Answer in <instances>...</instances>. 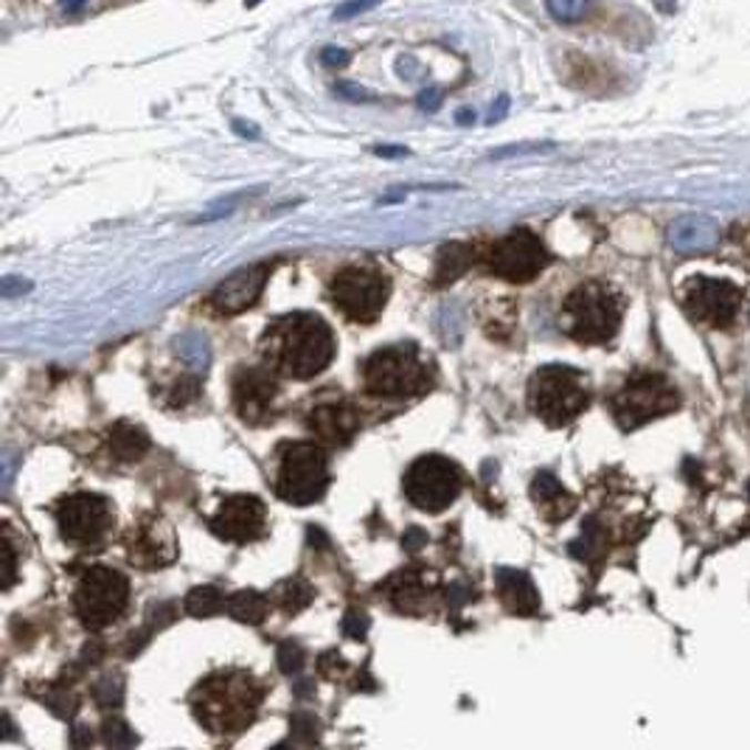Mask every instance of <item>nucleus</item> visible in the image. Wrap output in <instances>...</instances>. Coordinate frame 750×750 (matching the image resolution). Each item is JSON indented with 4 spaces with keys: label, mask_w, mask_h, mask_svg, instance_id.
I'll return each mask as SVG.
<instances>
[{
    "label": "nucleus",
    "mask_w": 750,
    "mask_h": 750,
    "mask_svg": "<svg viewBox=\"0 0 750 750\" xmlns=\"http://www.w3.org/2000/svg\"><path fill=\"white\" fill-rule=\"evenodd\" d=\"M264 355L284 377L310 379L324 372L335 357V335L318 315L293 313L267 330Z\"/></svg>",
    "instance_id": "nucleus-1"
},
{
    "label": "nucleus",
    "mask_w": 750,
    "mask_h": 750,
    "mask_svg": "<svg viewBox=\"0 0 750 750\" xmlns=\"http://www.w3.org/2000/svg\"><path fill=\"white\" fill-rule=\"evenodd\" d=\"M262 697L264 686L251 672L229 669L211 675L194 689L192 709L209 731H245L256 717Z\"/></svg>",
    "instance_id": "nucleus-2"
},
{
    "label": "nucleus",
    "mask_w": 750,
    "mask_h": 750,
    "mask_svg": "<svg viewBox=\"0 0 750 750\" xmlns=\"http://www.w3.org/2000/svg\"><path fill=\"white\" fill-rule=\"evenodd\" d=\"M625 301L612 287L601 282H588L577 287L562 304V330L585 346L612 341L619 332Z\"/></svg>",
    "instance_id": "nucleus-3"
},
{
    "label": "nucleus",
    "mask_w": 750,
    "mask_h": 750,
    "mask_svg": "<svg viewBox=\"0 0 750 750\" xmlns=\"http://www.w3.org/2000/svg\"><path fill=\"white\" fill-rule=\"evenodd\" d=\"M363 385L372 396L383 399H408L425 394L433 385V372L422 361L414 343L379 348L363 363Z\"/></svg>",
    "instance_id": "nucleus-4"
},
{
    "label": "nucleus",
    "mask_w": 750,
    "mask_h": 750,
    "mask_svg": "<svg viewBox=\"0 0 750 750\" xmlns=\"http://www.w3.org/2000/svg\"><path fill=\"white\" fill-rule=\"evenodd\" d=\"M528 403L548 427H562L590 405V383L574 366H543L528 383Z\"/></svg>",
    "instance_id": "nucleus-5"
},
{
    "label": "nucleus",
    "mask_w": 750,
    "mask_h": 750,
    "mask_svg": "<svg viewBox=\"0 0 750 750\" xmlns=\"http://www.w3.org/2000/svg\"><path fill=\"white\" fill-rule=\"evenodd\" d=\"M278 498L293 506H310L324 498L330 487V462L315 442H293L278 450Z\"/></svg>",
    "instance_id": "nucleus-6"
},
{
    "label": "nucleus",
    "mask_w": 750,
    "mask_h": 750,
    "mask_svg": "<svg viewBox=\"0 0 750 750\" xmlns=\"http://www.w3.org/2000/svg\"><path fill=\"white\" fill-rule=\"evenodd\" d=\"M126 605H130V579L121 570L97 565L79 577L73 607H77L79 621L88 630H104L113 621H119Z\"/></svg>",
    "instance_id": "nucleus-7"
},
{
    "label": "nucleus",
    "mask_w": 750,
    "mask_h": 750,
    "mask_svg": "<svg viewBox=\"0 0 750 750\" xmlns=\"http://www.w3.org/2000/svg\"><path fill=\"white\" fill-rule=\"evenodd\" d=\"M332 304L355 324H374L385 310L391 295V282L372 264H348L332 278Z\"/></svg>",
    "instance_id": "nucleus-8"
},
{
    "label": "nucleus",
    "mask_w": 750,
    "mask_h": 750,
    "mask_svg": "<svg viewBox=\"0 0 750 750\" xmlns=\"http://www.w3.org/2000/svg\"><path fill=\"white\" fill-rule=\"evenodd\" d=\"M680 405V394L667 377L660 374H636L627 385L616 391L610 399L612 419L621 430H636L658 416L672 414Z\"/></svg>",
    "instance_id": "nucleus-9"
},
{
    "label": "nucleus",
    "mask_w": 750,
    "mask_h": 750,
    "mask_svg": "<svg viewBox=\"0 0 750 750\" xmlns=\"http://www.w3.org/2000/svg\"><path fill=\"white\" fill-rule=\"evenodd\" d=\"M464 475L458 464L445 456H422L405 473V495L422 511L438 515L458 498Z\"/></svg>",
    "instance_id": "nucleus-10"
},
{
    "label": "nucleus",
    "mask_w": 750,
    "mask_h": 750,
    "mask_svg": "<svg viewBox=\"0 0 750 750\" xmlns=\"http://www.w3.org/2000/svg\"><path fill=\"white\" fill-rule=\"evenodd\" d=\"M487 262L495 276L506 278V282L526 284L546 271L551 256H548L540 236H535L526 229H517L506 234L500 242H495Z\"/></svg>",
    "instance_id": "nucleus-11"
},
{
    "label": "nucleus",
    "mask_w": 750,
    "mask_h": 750,
    "mask_svg": "<svg viewBox=\"0 0 750 750\" xmlns=\"http://www.w3.org/2000/svg\"><path fill=\"white\" fill-rule=\"evenodd\" d=\"M57 523H60V531L68 543L97 546L113 526V509H110V500L102 498V495L79 493L60 500Z\"/></svg>",
    "instance_id": "nucleus-12"
},
{
    "label": "nucleus",
    "mask_w": 750,
    "mask_h": 750,
    "mask_svg": "<svg viewBox=\"0 0 750 750\" xmlns=\"http://www.w3.org/2000/svg\"><path fill=\"white\" fill-rule=\"evenodd\" d=\"M683 306L697 324L722 330L737 318L739 306H742V293H739L737 284L726 282V278L695 276L683 290Z\"/></svg>",
    "instance_id": "nucleus-13"
},
{
    "label": "nucleus",
    "mask_w": 750,
    "mask_h": 750,
    "mask_svg": "<svg viewBox=\"0 0 750 750\" xmlns=\"http://www.w3.org/2000/svg\"><path fill=\"white\" fill-rule=\"evenodd\" d=\"M209 526L220 540L245 546V543L264 537V528H267V509H264L262 500L253 498V495H234V498H225L223 504H220V509L211 517Z\"/></svg>",
    "instance_id": "nucleus-14"
},
{
    "label": "nucleus",
    "mask_w": 750,
    "mask_h": 750,
    "mask_svg": "<svg viewBox=\"0 0 750 750\" xmlns=\"http://www.w3.org/2000/svg\"><path fill=\"white\" fill-rule=\"evenodd\" d=\"M126 557H130L132 565H139L144 570L163 568V565H169L178 557L174 531L161 517H144L126 535Z\"/></svg>",
    "instance_id": "nucleus-15"
},
{
    "label": "nucleus",
    "mask_w": 750,
    "mask_h": 750,
    "mask_svg": "<svg viewBox=\"0 0 750 750\" xmlns=\"http://www.w3.org/2000/svg\"><path fill=\"white\" fill-rule=\"evenodd\" d=\"M278 383L264 368H242L234 377V408L247 425H262L271 419L273 399H276Z\"/></svg>",
    "instance_id": "nucleus-16"
},
{
    "label": "nucleus",
    "mask_w": 750,
    "mask_h": 750,
    "mask_svg": "<svg viewBox=\"0 0 750 750\" xmlns=\"http://www.w3.org/2000/svg\"><path fill=\"white\" fill-rule=\"evenodd\" d=\"M271 271H273V264L262 262V264H253V267H245V271L234 273V276L225 278V282L209 295V306L216 315L245 313L247 306H253L259 301L264 284H267V278H271Z\"/></svg>",
    "instance_id": "nucleus-17"
},
{
    "label": "nucleus",
    "mask_w": 750,
    "mask_h": 750,
    "mask_svg": "<svg viewBox=\"0 0 750 750\" xmlns=\"http://www.w3.org/2000/svg\"><path fill=\"white\" fill-rule=\"evenodd\" d=\"M310 430L326 442V445H348L355 438L357 427H361V414L346 399H332V403H321L318 408L310 411Z\"/></svg>",
    "instance_id": "nucleus-18"
},
{
    "label": "nucleus",
    "mask_w": 750,
    "mask_h": 750,
    "mask_svg": "<svg viewBox=\"0 0 750 750\" xmlns=\"http://www.w3.org/2000/svg\"><path fill=\"white\" fill-rule=\"evenodd\" d=\"M495 588H498L500 601L511 616L531 619L540 612V594L526 570L520 568H498L495 570Z\"/></svg>",
    "instance_id": "nucleus-19"
},
{
    "label": "nucleus",
    "mask_w": 750,
    "mask_h": 750,
    "mask_svg": "<svg viewBox=\"0 0 750 750\" xmlns=\"http://www.w3.org/2000/svg\"><path fill=\"white\" fill-rule=\"evenodd\" d=\"M669 240L678 253H709L720 242V229L711 223L709 216H683L680 223L672 225Z\"/></svg>",
    "instance_id": "nucleus-20"
},
{
    "label": "nucleus",
    "mask_w": 750,
    "mask_h": 750,
    "mask_svg": "<svg viewBox=\"0 0 750 750\" xmlns=\"http://www.w3.org/2000/svg\"><path fill=\"white\" fill-rule=\"evenodd\" d=\"M531 498H535L537 511H540L548 523L565 520V517H570L574 515V509H577L574 495H568V489H565L551 473L535 475V484H531Z\"/></svg>",
    "instance_id": "nucleus-21"
},
{
    "label": "nucleus",
    "mask_w": 750,
    "mask_h": 750,
    "mask_svg": "<svg viewBox=\"0 0 750 750\" xmlns=\"http://www.w3.org/2000/svg\"><path fill=\"white\" fill-rule=\"evenodd\" d=\"M385 590H388L385 596L391 599V605L399 612H419L427 601V579L422 568L399 570L396 577L388 579Z\"/></svg>",
    "instance_id": "nucleus-22"
},
{
    "label": "nucleus",
    "mask_w": 750,
    "mask_h": 750,
    "mask_svg": "<svg viewBox=\"0 0 750 750\" xmlns=\"http://www.w3.org/2000/svg\"><path fill=\"white\" fill-rule=\"evenodd\" d=\"M469 262H473V247L462 245V242H450L438 251L436 271H433V287H447L456 282L462 273H467Z\"/></svg>",
    "instance_id": "nucleus-23"
},
{
    "label": "nucleus",
    "mask_w": 750,
    "mask_h": 750,
    "mask_svg": "<svg viewBox=\"0 0 750 750\" xmlns=\"http://www.w3.org/2000/svg\"><path fill=\"white\" fill-rule=\"evenodd\" d=\"M110 447L119 462H135L150 450V436L130 422H119L110 427Z\"/></svg>",
    "instance_id": "nucleus-24"
},
{
    "label": "nucleus",
    "mask_w": 750,
    "mask_h": 750,
    "mask_svg": "<svg viewBox=\"0 0 750 750\" xmlns=\"http://www.w3.org/2000/svg\"><path fill=\"white\" fill-rule=\"evenodd\" d=\"M225 612L234 616L242 625H262L271 612V599L259 590H240V594L229 596L225 601Z\"/></svg>",
    "instance_id": "nucleus-25"
},
{
    "label": "nucleus",
    "mask_w": 750,
    "mask_h": 750,
    "mask_svg": "<svg viewBox=\"0 0 750 750\" xmlns=\"http://www.w3.org/2000/svg\"><path fill=\"white\" fill-rule=\"evenodd\" d=\"M225 601L229 596L223 594L214 585H205V588H194L192 594L186 596L183 601V610L192 616V619H209V616H216V612H225Z\"/></svg>",
    "instance_id": "nucleus-26"
},
{
    "label": "nucleus",
    "mask_w": 750,
    "mask_h": 750,
    "mask_svg": "<svg viewBox=\"0 0 750 750\" xmlns=\"http://www.w3.org/2000/svg\"><path fill=\"white\" fill-rule=\"evenodd\" d=\"M313 599H315L313 585L304 582L301 577L284 579V582L276 588L278 607H282L284 612H290V616H295V612H301L304 607H310V601Z\"/></svg>",
    "instance_id": "nucleus-27"
},
{
    "label": "nucleus",
    "mask_w": 750,
    "mask_h": 750,
    "mask_svg": "<svg viewBox=\"0 0 750 750\" xmlns=\"http://www.w3.org/2000/svg\"><path fill=\"white\" fill-rule=\"evenodd\" d=\"M605 543H607V537H605V531H601L599 523L588 520L582 528V537L570 546V554H574V557H582V559H594L605 551Z\"/></svg>",
    "instance_id": "nucleus-28"
},
{
    "label": "nucleus",
    "mask_w": 750,
    "mask_h": 750,
    "mask_svg": "<svg viewBox=\"0 0 750 750\" xmlns=\"http://www.w3.org/2000/svg\"><path fill=\"white\" fill-rule=\"evenodd\" d=\"M178 352H181L183 361L194 368V372H205L209 366V343L200 335H186L178 341Z\"/></svg>",
    "instance_id": "nucleus-29"
},
{
    "label": "nucleus",
    "mask_w": 750,
    "mask_h": 750,
    "mask_svg": "<svg viewBox=\"0 0 750 750\" xmlns=\"http://www.w3.org/2000/svg\"><path fill=\"white\" fill-rule=\"evenodd\" d=\"M200 377L197 374H186V377H181L178 383L172 385V391H169V399H166V408H186V405H192L194 399L200 396Z\"/></svg>",
    "instance_id": "nucleus-30"
},
{
    "label": "nucleus",
    "mask_w": 750,
    "mask_h": 750,
    "mask_svg": "<svg viewBox=\"0 0 750 750\" xmlns=\"http://www.w3.org/2000/svg\"><path fill=\"white\" fill-rule=\"evenodd\" d=\"M548 12H551L554 20L559 23H577L588 14L590 0H546Z\"/></svg>",
    "instance_id": "nucleus-31"
},
{
    "label": "nucleus",
    "mask_w": 750,
    "mask_h": 750,
    "mask_svg": "<svg viewBox=\"0 0 750 750\" xmlns=\"http://www.w3.org/2000/svg\"><path fill=\"white\" fill-rule=\"evenodd\" d=\"M93 700L102 706V709H115L124 700V683H121L119 675H108V678L99 680L93 686Z\"/></svg>",
    "instance_id": "nucleus-32"
},
{
    "label": "nucleus",
    "mask_w": 750,
    "mask_h": 750,
    "mask_svg": "<svg viewBox=\"0 0 750 750\" xmlns=\"http://www.w3.org/2000/svg\"><path fill=\"white\" fill-rule=\"evenodd\" d=\"M290 742L293 744H313L318 742V720L306 711L293 714V733H290Z\"/></svg>",
    "instance_id": "nucleus-33"
},
{
    "label": "nucleus",
    "mask_w": 750,
    "mask_h": 750,
    "mask_svg": "<svg viewBox=\"0 0 750 750\" xmlns=\"http://www.w3.org/2000/svg\"><path fill=\"white\" fill-rule=\"evenodd\" d=\"M276 660L284 675H298L304 669V647L295 641H282L278 643Z\"/></svg>",
    "instance_id": "nucleus-34"
},
{
    "label": "nucleus",
    "mask_w": 750,
    "mask_h": 750,
    "mask_svg": "<svg viewBox=\"0 0 750 750\" xmlns=\"http://www.w3.org/2000/svg\"><path fill=\"white\" fill-rule=\"evenodd\" d=\"M104 733V742L110 744V748H130V744L139 742V737H135V731H132L126 722L121 720H108L102 728Z\"/></svg>",
    "instance_id": "nucleus-35"
},
{
    "label": "nucleus",
    "mask_w": 750,
    "mask_h": 750,
    "mask_svg": "<svg viewBox=\"0 0 750 750\" xmlns=\"http://www.w3.org/2000/svg\"><path fill=\"white\" fill-rule=\"evenodd\" d=\"M368 627H372V621H368V616L363 610H348L346 616H343V636L352 638V641H363L368 632Z\"/></svg>",
    "instance_id": "nucleus-36"
},
{
    "label": "nucleus",
    "mask_w": 750,
    "mask_h": 750,
    "mask_svg": "<svg viewBox=\"0 0 750 750\" xmlns=\"http://www.w3.org/2000/svg\"><path fill=\"white\" fill-rule=\"evenodd\" d=\"M473 599H475V590L467 588V585H462V582L450 585V590H447V601H450L453 612H458L464 605H467V601H473Z\"/></svg>",
    "instance_id": "nucleus-37"
},
{
    "label": "nucleus",
    "mask_w": 750,
    "mask_h": 750,
    "mask_svg": "<svg viewBox=\"0 0 750 750\" xmlns=\"http://www.w3.org/2000/svg\"><path fill=\"white\" fill-rule=\"evenodd\" d=\"M377 7V0H348V3H343V7L335 9V20H346V18H355V14L366 12V9Z\"/></svg>",
    "instance_id": "nucleus-38"
},
{
    "label": "nucleus",
    "mask_w": 750,
    "mask_h": 750,
    "mask_svg": "<svg viewBox=\"0 0 750 750\" xmlns=\"http://www.w3.org/2000/svg\"><path fill=\"white\" fill-rule=\"evenodd\" d=\"M3 557H7V579H3V590H9L14 585V570H18V559H14V546L12 535L7 528V543H3Z\"/></svg>",
    "instance_id": "nucleus-39"
},
{
    "label": "nucleus",
    "mask_w": 750,
    "mask_h": 750,
    "mask_svg": "<svg viewBox=\"0 0 750 750\" xmlns=\"http://www.w3.org/2000/svg\"><path fill=\"white\" fill-rule=\"evenodd\" d=\"M29 290H31L29 282H23V278H14V276L3 278V284H0V293H3V298H14V295H23V293H29Z\"/></svg>",
    "instance_id": "nucleus-40"
},
{
    "label": "nucleus",
    "mask_w": 750,
    "mask_h": 750,
    "mask_svg": "<svg viewBox=\"0 0 750 750\" xmlns=\"http://www.w3.org/2000/svg\"><path fill=\"white\" fill-rule=\"evenodd\" d=\"M321 62H324L326 68H343L348 62V51L330 45V49L321 51Z\"/></svg>",
    "instance_id": "nucleus-41"
},
{
    "label": "nucleus",
    "mask_w": 750,
    "mask_h": 750,
    "mask_svg": "<svg viewBox=\"0 0 750 750\" xmlns=\"http://www.w3.org/2000/svg\"><path fill=\"white\" fill-rule=\"evenodd\" d=\"M403 546L408 548L411 554L419 551L422 546H427V535H425V531H422L419 526H411L408 531H405V537H403Z\"/></svg>",
    "instance_id": "nucleus-42"
},
{
    "label": "nucleus",
    "mask_w": 750,
    "mask_h": 750,
    "mask_svg": "<svg viewBox=\"0 0 750 750\" xmlns=\"http://www.w3.org/2000/svg\"><path fill=\"white\" fill-rule=\"evenodd\" d=\"M337 93L348 102H372V93H366L363 88H355V84H337Z\"/></svg>",
    "instance_id": "nucleus-43"
},
{
    "label": "nucleus",
    "mask_w": 750,
    "mask_h": 750,
    "mask_svg": "<svg viewBox=\"0 0 750 750\" xmlns=\"http://www.w3.org/2000/svg\"><path fill=\"white\" fill-rule=\"evenodd\" d=\"M419 108L427 110V113H433V110L442 108V91L438 88H427V91L419 93Z\"/></svg>",
    "instance_id": "nucleus-44"
},
{
    "label": "nucleus",
    "mask_w": 750,
    "mask_h": 750,
    "mask_svg": "<svg viewBox=\"0 0 750 750\" xmlns=\"http://www.w3.org/2000/svg\"><path fill=\"white\" fill-rule=\"evenodd\" d=\"M377 155H383V158H405L408 155V150H405V146H377Z\"/></svg>",
    "instance_id": "nucleus-45"
},
{
    "label": "nucleus",
    "mask_w": 750,
    "mask_h": 750,
    "mask_svg": "<svg viewBox=\"0 0 750 750\" xmlns=\"http://www.w3.org/2000/svg\"><path fill=\"white\" fill-rule=\"evenodd\" d=\"M234 130L240 132L242 139H259V130L253 124H245V121H234Z\"/></svg>",
    "instance_id": "nucleus-46"
},
{
    "label": "nucleus",
    "mask_w": 750,
    "mask_h": 750,
    "mask_svg": "<svg viewBox=\"0 0 750 750\" xmlns=\"http://www.w3.org/2000/svg\"><path fill=\"white\" fill-rule=\"evenodd\" d=\"M506 108H509V99L500 97V99H498V108H493V119H489V121H500V119H504Z\"/></svg>",
    "instance_id": "nucleus-47"
},
{
    "label": "nucleus",
    "mask_w": 750,
    "mask_h": 750,
    "mask_svg": "<svg viewBox=\"0 0 750 750\" xmlns=\"http://www.w3.org/2000/svg\"><path fill=\"white\" fill-rule=\"evenodd\" d=\"M456 121H458V124H462V126L473 124V121H475V113H473V110H458Z\"/></svg>",
    "instance_id": "nucleus-48"
},
{
    "label": "nucleus",
    "mask_w": 750,
    "mask_h": 750,
    "mask_svg": "<svg viewBox=\"0 0 750 750\" xmlns=\"http://www.w3.org/2000/svg\"><path fill=\"white\" fill-rule=\"evenodd\" d=\"M84 7V0H62V9H65L68 14H73V12H79V9Z\"/></svg>",
    "instance_id": "nucleus-49"
},
{
    "label": "nucleus",
    "mask_w": 750,
    "mask_h": 750,
    "mask_svg": "<svg viewBox=\"0 0 750 750\" xmlns=\"http://www.w3.org/2000/svg\"><path fill=\"white\" fill-rule=\"evenodd\" d=\"M739 240H742V247H744V251L750 253V225H748V231H744V236H739Z\"/></svg>",
    "instance_id": "nucleus-50"
},
{
    "label": "nucleus",
    "mask_w": 750,
    "mask_h": 750,
    "mask_svg": "<svg viewBox=\"0 0 750 750\" xmlns=\"http://www.w3.org/2000/svg\"><path fill=\"white\" fill-rule=\"evenodd\" d=\"M259 0H245V7H256Z\"/></svg>",
    "instance_id": "nucleus-51"
}]
</instances>
